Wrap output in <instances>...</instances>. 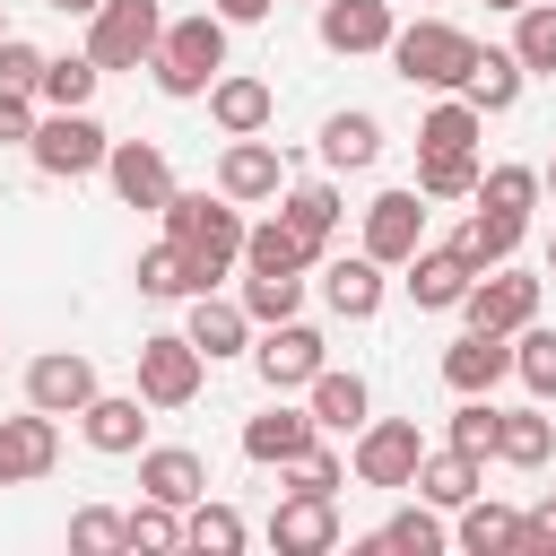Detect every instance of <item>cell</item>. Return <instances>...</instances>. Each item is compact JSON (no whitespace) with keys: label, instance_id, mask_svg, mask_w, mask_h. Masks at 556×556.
<instances>
[{"label":"cell","instance_id":"4","mask_svg":"<svg viewBox=\"0 0 556 556\" xmlns=\"http://www.w3.org/2000/svg\"><path fill=\"white\" fill-rule=\"evenodd\" d=\"M26 156H35V174H52V182H87V174H104V156H113V139H104V122L78 104V113H35V139H26Z\"/></svg>","mask_w":556,"mask_h":556},{"label":"cell","instance_id":"20","mask_svg":"<svg viewBox=\"0 0 556 556\" xmlns=\"http://www.w3.org/2000/svg\"><path fill=\"white\" fill-rule=\"evenodd\" d=\"M182 330H191V348L217 365V356H252V330H261V321L243 313V295H217V287H208V295H191V321H182Z\"/></svg>","mask_w":556,"mask_h":556},{"label":"cell","instance_id":"3","mask_svg":"<svg viewBox=\"0 0 556 556\" xmlns=\"http://www.w3.org/2000/svg\"><path fill=\"white\" fill-rule=\"evenodd\" d=\"M469 61H478V35H460L452 17H417V26L391 35V70L408 87H434V96H460Z\"/></svg>","mask_w":556,"mask_h":556},{"label":"cell","instance_id":"42","mask_svg":"<svg viewBox=\"0 0 556 556\" xmlns=\"http://www.w3.org/2000/svg\"><path fill=\"white\" fill-rule=\"evenodd\" d=\"M495 417H504V408H495L486 391H460V408L443 417V443H460V452H478V460H495Z\"/></svg>","mask_w":556,"mask_h":556},{"label":"cell","instance_id":"33","mask_svg":"<svg viewBox=\"0 0 556 556\" xmlns=\"http://www.w3.org/2000/svg\"><path fill=\"white\" fill-rule=\"evenodd\" d=\"M365 547H400V556H434V547H452V530H443V504H400L382 530H365Z\"/></svg>","mask_w":556,"mask_h":556},{"label":"cell","instance_id":"26","mask_svg":"<svg viewBox=\"0 0 556 556\" xmlns=\"http://www.w3.org/2000/svg\"><path fill=\"white\" fill-rule=\"evenodd\" d=\"M304 408H313V426H321V434H356V426L374 417V391H365V374L321 365V374L304 382Z\"/></svg>","mask_w":556,"mask_h":556},{"label":"cell","instance_id":"18","mask_svg":"<svg viewBox=\"0 0 556 556\" xmlns=\"http://www.w3.org/2000/svg\"><path fill=\"white\" fill-rule=\"evenodd\" d=\"M217 191H226V200H243V208H252V200H278V191H287L278 148H269L261 130H252V139H226V156H217Z\"/></svg>","mask_w":556,"mask_h":556},{"label":"cell","instance_id":"30","mask_svg":"<svg viewBox=\"0 0 556 556\" xmlns=\"http://www.w3.org/2000/svg\"><path fill=\"white\" fill-rule=\"evenodd\" d=\"M478 478H486V460H478V452H460V443H443V452H426V460H417V495H426V504H443V513H460V504L478 495Z\"/></svg>","mask_w":556,"mask_h":556},{"label":"cell","instance_id":"47","mask_svg":"<svg viewBox=\"0 0 556 556\" xmlns=\"http://www.w3.org/2000/svg\"><path fill=\"white\" fill-rule=\"evenodd\" d=\"M287 486H304V495H339V486H348V452H339V443H313L304 460H287Z\"/></svg>","mask_w":556,"mask_h":556},{"label":"cell","instance_id":"14","mask_svg":"<svg viewBox=\"0 0 556 556\" xmlns=\"http://www.w3.org/2000/svg\"><path fill=\"white\" fill-rule=\"evenodd\" d=\"M321 443V426H313V408H287V391L261 408V417H243V460H261V469H287V460H304Z\"/></svg>","mask_w":556,"mask_h":556},{"label":"cell","instance_id":"25","mask_svg":"<svg viewBox=\"0 0 556 556\" xmlns=\"http://www.w3.org/2000/svg\"><path fill=\"white\" fill-rule=\"evenodd\" d=\"M513 374V339L504 330H460L452 348H443V382L452 391H495Z\"/></svg>","mask_w":556,"mask_h":556},{"label":"cell","instance_id":"29","mask_svg":"<svg viewBox=\"0 0 556 556\" xmlns=\"http://www.w3.org/2000/svg\"><path fill=\"white\" fill-rule=\"evenodd\" d=\"M521 226H530V217H504V208H486V200H478V208L460 217V235H452V243H460V261H469V269H504V261L521 252Z\"/></svg>","mask_w":556,"mask_h":556},{"label":"cell","instance_id":"7","mask_svg":"<svg viewBox=\"0 0 556 556\" xmlns=\"http://www.w3.org/2000/svg\"><path fill=\"white\" fill-rule=\"evenodd\" d=\"M200 374H208V356L191 348V330L139 339V400H148V408H191V400H200Z\"/></svg>","mask_w":556,"mask_h":556},{"label":"cell","instance_id":"2","mask_svg":"<svg viewBox=\"0 0 556 556\" xmlns=\"http://www.w3.org/2000/svg\"><path fill=\"white\" fill-rule=\"evenodd\" d=\"M156 87L165 96H208L217 70H226V17L217 9H191V17H165V43H156Z\"/></svg>","mask_w":556,"mask_h":556},{"label":"cell","instance_id":"24","mask_svg":"<svg viewBox=\"0 0 556 556\" xmlns=\"http://www.w3.org/2000/svg\"><path fill=\"white\" fill-rule=\"evenodd\" d=\"M139 495H156V504H200L208 495V460L191 452V443H156V452H139Z\"/></svg>","mask_w":556,"mask_h":556},{"label":"cell","instance_id":"12","mask_svg":"<svg viewBox=\"0 0 556 556\" xmlns=\"http://www.w3.org/2000/svg\"><path fill=\"white\" fill-rule=\"evenodd\" d=\"M104 182H113V200H122V208H165V200H174V165H165V148H156V139H113Z\"/></svg>","mask_w":556,"mask_h":556},{"label":"cell","instance_id":"43","mask_svg":"<svg viewBox=\"0 0 556 556\" xmlns=\"http://www.w3.org/2000/svg\"><path fill=\"white\" fill-rule=\"evenodd\" d=\"M304 304V278H269V269H243V313L269 330V321H295Z\"/></svg>","mask_w":556,"mask_h":556},{"label":"cell","instance_id":"51","mask_svg":"<svg viewBox=\"0 0 556 556\" xmlns=\"http://www.w3.org/2000/svg\"><path fill=\"white\" fill-rule=\"evenodd\" d=\"M208 9H217V17H226V26H261V17H269V9H278V0H208Z\"/></svg>","mask_w":556,"mask_h":556},{"label":"cell","instance_id":"49","mask_svg":"<svg viewBox=\"0 0 556 556\" xmlns=\"http://www.w3.org/2000/svg\"><path fill=\"white\" fill-rule=\"evenodd\" d=\"M521 556H556V495H539L521 513Z\"/></svg>","mask_w":556,"mask_h":556},{"label":"cell","instance_id":"35","mask_svg":"<svg viewBox=\"0 0 556 556\" xmlns=\"http://www.w3.org/2000/svg\"><path fill=\"white\" fill-rule=\"evenodd\" d=\"M478 156L469 148H417V191L426 200H478Z\"/></svg>","mask_w":556,"mask_h":556},{"label":"cell","instance_id":"48","mask_svg":"<svg viewBox=\"0 0 556 556\" xmlns=\"http://www.w3.org/2000/svg\"><path fill=\"white\" fill-rule=\"evenodd\" d=\"M43 61L52 52H35L26 35H0V96H35L43 87Z\"/></svg>","mask_w":556,"mask_h":556},{"label":"cell","instance_id":"21","mask_svg":"<svg viewBox=\"0 0 556 556\" xmlns=\"http://www.w3.org/2000/svg\"><path fill=\"white\" fill-rule=\"evenodd\" d=\"M391 35H400V17H391V0H321V43L330 52H391Z\"/></svg>","mask_w":556,"mask_h":556},{"label":"cell","instance_id":"38","mask_svg":"<svg viewBox=\"0 0 556 556\" xmlns=\"http://www.w3.org/2000/svg\"><path fill=\"white\" fill-rule=\"evenodd\" d=\"M478 130H486V113H478L469 96H443V104L417 122V148H469V156H478Z\"/></svg>","mask_w":556,"mask_h":556},{"label":"cell","instance_id":"11","mask_svg":"<svg viewBox=\"0 0 556 556\" xmlns=\"http://www.w3.org/2000/svg\"><path fill=\"white\" fill-rule=\"evenodd\" d=\"M96 391H104L96 382V356H78V348H43L26 365V408H43V417H78Z\"/></svg>","mask_w":556,"mask_h":556},{"label":"cell","instance_id":"39","mask_svg":"<svg viewBox=\"0 0 556 556\" xmlns=\"http://www.w3.org/2000/svg\"><path fill=\"white\" fill-rule=\"evenodd\" d=\"M539 191H547V174H539V165H486V174H478V200H486V208H504V217H530V208H539Z\"/></svg>","mask_w":556,"mask_h":556},{"label":"cell","instance_id":"27","mask_svg":"<svg viewBox=\"0 0 556 556\" xmlns=\"http://www.w3.org/2000/svg\"><path fill=\"white\" fill-rule=\"evenodd\" d=\"M547 452H556V417H547V400L495 417V460H504V469H547Z\"/></svg>","mask_w":556,"mask_h":556},{"label":"cell","instance_id":"16","mask_svg":"<svg viewBox=\"0 0 556 556\" xmlns=\"http://www.w3.org/2000/svg\"><path fill=\"white\" fill-rule=\"evenodd\" d=\"M78 434H87L104 460H130V452H148V400H139V391H96V400L78 408Z\"/></svg>","mask_w":556,"mask_h":556},{"label":"cell","instance_id":"8","mask_svg":"<svg viewBox=\"0 0 556 556\" xmlns=\"http://www.w3.org/2000/svg\"><path fill=\"white\" fill-rule=\"evenodd\" d=\"M426 243V191L417 182H400V191H382V200H365V252L382 261V269H408V252Z\"/></svg>","mask_w":556,"mask_h":556},{"label":"cell","instance_id":"13","mask_svg":"<svg viewBox=\"0 0 556 556\" xmlns=\"http://www.w3.org/2000/svg\"><path fill=\"white\" fill-rule=\"evenodd\" d=\"M400 287H408V304H417V313H460V295L478 287V269L460 261V243H417Z\"/></svg>","mask_w":556,"mask_h":556},{"label":"cell","instance_id":"6","mask_svg":"<svg viewBox=\"0 0 556 556\" xmlns=\"http://www.w3.org/2000/svg\"><path fill=\"white\" fill-rule=\"evenodd\" d=\"M417 460H426L417 417H365V426H356V443H348L356 486H417Z\"/></svg>","mask_w":556,"mask_h":556},{"label":"cell","instance_id":"40","mask_svg":"<svg viewBox=\"0 0 556 556\" xmlns=\"http://www.w3.org/2000/svg\"><path fill=\"white\" fill-rule=\"evenodd\" d=\"M139 295H200V269H191V252L174 235L139 252Z\"/></svg>","mask_w":556,"mask_h":556},{"label":"cell","instance_id":"55","mask_svg":"<svg viewBox=\"0 0 556 556\" xmlns=\"http://www.w3.org/2000/svg\"><path fill=\"white\" fill-rule=\"evenodd\" d=\"M547 191H556V165H547Z\"/></svg>","mask_w":556,"mask_h":556},{"label":"cell","instance_id":"17","mask_svg":"<svg viewBox=\"0 0 556 556\" xmlns=\"http://www.w3.org/2000/svg\"><path fill=\"white\" fill-rule=\"evenodd\" d=\"M61 460V417L26 408V417H0V486H26V478H52Z\"/></svg>","mask_w":556,"mask_h":556},{"label":"cell","instance_id":"36","mask_svg":"<svg viewBox=\"0 0 556 556\" xmlns=\"http://www.w3.org/2000/svg\"><path fill=\"white\" fill-rule=\"evenodd\" d=\"M252 530H243V513L235 504H217V495H200L191 513H182V547H200V556H235Z\"/></svg>","mask_w":556,"mask_h":556},{"label":"cell","instance_id":"46","mask_svg":"<svg viewBox=\"0 0 556 556\" xmlns=\"http://www.w3.org/2000/svg\"><path fill=\"white\" fill-rule=\"evenodd\" d=\"M287 217H295L313 243H330V235H339V191H330V182H295V191H287Z\"/></svg>","mask_w":556,"mask_h":556},{"label":"cell","instance_id":"15","mask_svg":"<svg viewBox=\"0 0 556 556\" xmlns=\"http://www.w3.org/2000/svg\"><path fill=\"white\" fill-rule=\"evenodd\" d=\"M269 547H278V556H330V547H339V504L287 486L278 513H269Z\"/></svg>","mask_w":556,"mask_h":556},{"label":"cell","instance_id":"22","mask_svg":"<svg viewBox=\"0 0 556 556\" xmlns=\"http://www.w3.org/2000/svg\"><path fill=\"white\" fill-rule=\"evenodd\" d=\"M269 113H278L269 78H252V70H217V87H208V122H217L226 139H252V130H269Z\"/></svg>","mask_w":556,"mask_h":556},{"label":"cell","instance_id":"50","mask_svg":"<svg viewBox=\"0 0 556 556\" xmlns=\"http://www.w3.org/2000/svg\"><path fill=\"white\" fill-rule=\"evenodd\" d=\"M35 139V96H0V148H26Z\"/></svg>","mask_w":556,"mask_h":556},{"label":"cell","instance_id":"31","mask_svg":"<svg viewBox=\"0 0 556 556\" xmlns=\"http://www.w3.org/2000/svg\"><path fill=\"white\" fill-rule=\"evenodd\" d=\"M452 539H460L469 556H521V513H513V504H495V495H469Z\"/></svg>","mask_w":556,"mask_h":556},{"label":"cell","instance_id":"54","mask_svg":"<svg viewBox=\"0 0 556 556\" xmlns=\"http://www.w3.org/2000/svg\"><path fill=\"white\" fill-rule=\"evenodd\" d=\"M547 278H556V235H547Z\"/></svg>","mask_w":556,"mask_h":556},{"label":"cell","instance_id":"37","mask_svg":"<svg viewBox=\"0 0 556 556\" xmlns=\"http://www.w3.org/2000/svg\"><path fill=\"white\" fill-rule=\"evenodd\" d=\"M513 61H521L530 78H556V0L513 9Z\"/></svg>","mask_w":556,"mask_h":556},{"label":"cell","instance_id":"53","mask_svg":"<svg viewBox=\"0 0 556 556\" xmlns=\"http://www.w3.org/2000/svg\"><path fill=\"white\" fill-rule=\"evenodd\" d=\"M486 9H504V17H513V9H530V0H486Z\"/></svg>","mask_w":556,"mask_h":556},{"label":"cell","instance_id":"10","mask_svg":"<svg viewBox=\"0 0 556 556\" xmlns=\"http://www.w3.org/2000/svg\"><path fill=\"white\" fill-rule=\"evenodd\" d=\"M252 365H261V382H269V391H304V382L330 365V348H321V330H313V321H269V330L252 339Z\"/></svg>","mask_w":556,"mask_h":556},{"label":"cell","instance_id":"52","mask_svg":"<svg viewBox=\"0 0 556 556\" xmlns=\"http://www.w3.org/2000/svg\"><path fill=\"white\" fill-rule=\"evenodd\" d=\"M43 9H61V17H96L104 0H43Z\"/></svg>","mask_w":556,"mask_h":556},{"label":"cell","instance_id":"23","mask_svg":"<svg viewBox=\"0 0 556 556\" xmlns=\"http://www.w3.org/2000/svg\"><path fill=\"white\" fill-rule=\"evenodd\" d=\"M382 295H391V278H382V261H374V252H348V261H330V269H321V304H330L339 321H374V313H382Z\"/></svg>","mask_w":556,"mask_h":556},{"label":"cell","instance_id":"5","mask_svg":"<svg viewBox=\"0 0 556 556\" xmlns=\"http://www.w3.org/2000/svg\"><path fill=\"white\" fill-rule=\"evenodd\" d=\"M156 43H165V9H156V0H104V9L87 17L96 70H148Z\"/></svg>","mask_w":556,"mask_h":556},{"label":"cell","instance_id":"34","mask_svg":"<svg viewBox=\"0 0 556 556\" xmlns=\"http://www.w3.org/2000/svg\"><path fill=\"white\" fill-rule=\"evenodd\" d=\"M96 52H52L43 61V87H35V104H52V113H78V104H96Z\"/></svg>","mask_w":556,"mask_h":556},{"label":"cell","instance_id":"28","mask_svg":"<svg viewBox=\"0 0 556 556\" xmlns=\"http://www.w3.org/2000/svg\"><path fill=\"white\" fill-rule=\"evenodd\" d=\"M521 87H530V70L513 61V43H504V52H495V43H478V61H469L460 96H469L478 113H513V104H521Z\"/></svg>","mask_w":556,"mask_h":556},{"label":"cell","instance_id":"41","mask_svg":"<svg viewBox=\"0 0 556 556\" xmlns=\"http://www.w3.org/2000/svg\"><path fill=\"white\" fill-rule=\"evenodd\" d=\"M513 374H521L530 400H556V330L521 321V330H513Z\"/></svg>","mask_w":556,"mask_h":556},{"label":"cell","instance_id":"9","mask_svg":"<svg viewBox=\"0 0 556 556\" xmlns=\"http://www.w3.org/2000/svg\"><path fill=\"white\" fill-rule=\"evenodd\" d=\"M460 321H469V330H504V339H513L521 321H539V278H521L513 261H504V269H478V287L460 295Z\"/></svg>","mask_w":556,"mask_h":556},{"label":"cell","instance_id":"44","mask_svg":"<svg viewBox=\"0 0 556 556\" xmlns=\"http://www.w3.org/2000/svg\"><path fill=\"white\" fill-rule=\"evenodd\" d=\"M70 547H78V556H113V547H130V513H113V504H78V513H70Z\"/></svg>","mask_w":556,"mask_h":556},{"label":"cell","instance_id":"56","mask_svg":"<svg viewBox=\"0 0 556 556\" xmlns=\"http://www.w3.org/2000/svg\"><path fill=\"white\" fill-rule=\"evenodd\" d=\"M0 35H9V17H0Z\"/></svg>","mask_w":556,"mask_h":556},{"label":"cell","instance_id":"45","mask_svg":"<svg viewBox=\"0 0 556 556\" xmlns=\"http://www.w3.org/2000/svg\"><path fill=\"white\" fill-rule=\"evenodd\" d=\"M130 547H148V556L182 547V504H156V495H139V504H130Z\"/></svg>","mask_w":556,"mask_h":556},{"label":"cell","instance_id":"1","mask_svg":"<svg viewBox=\"0 0 556 556\" xmlns=\"http://www.w3.org/2000/svg\"><path fill=\"white\" fill-rule=\"evenodd\" d=\"M156 217H165V235L191 252V269H200V295H208V287H217L235 261H243V200H226V191L208 200V191H182V182H174V200H165Z\"/></svg>","mask_w":556,"mask_h":556},{"label":"cell","instance_id":"32","mask_svg":"<svg viewBox=\"0 0 556 556\" xmlns=\"http://www.w3.org/2000/svg\"><path fill=\"white\" fill-rule=\"evenodd\" d=\"M374 156H382V122L374 113H330L321 122V165L330 174H365Z\"/></svg>","mask_w":556,"mask_h":556},{"label":"cell","instance_id":"19","mask_svg":"<svg viewBox=\"0 0 556 556\" xmlns=\"http://www.w3.org/2000/svg\"><path fill=\"white\" fill-rule=\"evenodd\" d=\"M321 261V243L278 208V217H261V226H243V269H269V278H304Z\"/></svg>","mask_w":556,"mask_h":556}]
</instances>
